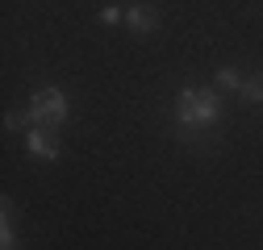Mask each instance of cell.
<instances>
[{"mask_svg":"<svg viewBox=\"0 0 263 250\" xmlns=\"http://www.w3.org/2000/svg\"><path fill=\"white\" fill-rule=\"evenodd\" d=\"M176 113L184 125H209L217 117V92L209 88H184L180 100H176Z\"/></svg>","mask_w":263,"mask_h":250,"instance_id":"6da1fadb","label":"cell"},{"mask_svg":"<svg viewBox=\"0 0 263 250\" xmlns=\"http://www.w3.org/2000/svg\"><path fill=\"white\" fill-rule=\"evenodd\" d=\"M63 117H67V96L59 88H42L34 96V105H29V113H25L29 125H59Z\"/></svg>","mask_w":263,"mask_h":250,"instance_id":"7a4b0ae2","label":"cell"},{"mask_svg":"<svg viewBox=\"0 0 263 250\" xmlns=\"http://www.w3.org/2000/svg\"><path fill=\"white\" fill-rule=\"evenodd\" d=\"M125 25L134 29V34H151V29L159 25V9H151V5H134V9H125Z\"/></svg>","mask_w":263,"mask_h":250,"instance_id":"3957f363","label":"cell"},{"mask_svg":"<svg viewBox=\"0 0 263 250\" xmlns=\"http://www.w3.org/2000/svg\"><path fill=\"white\" fill-rule=\"evenodd\" d=\"M25 146L34 150L38 159H59V142L50 138V130H42V125H38V130H29V138H25Z\"/></svg>","mask_w":263,"mask_h":250,"instance_id":"277c9868","label":"cell"},{"mask_svg":"<svg viewBox=\"0 0 263 250\" xmlns=\"http://www.w3.org/2000/svg\"><path fill=\"white\" fill-rule=\"evenodd\" d=\"M242 96H247V100H259V105H263V75H251V79L242 84Z\"/></svg>","mask_w":263,"mask_h":250,"instance_id":"5b68a950","label":"cell"},{"mask_svg":"<svg viewBox=\"0 0 263 250\" xmlns=\"http://www.w3.org/2000/svg\"><path fill=\"white\" fill-rule=\"evenodd\" d=\"M0 250H17V238H13V225H9V204H5V230H0Z\"/></svg>","mask_w":263,"mask_h":250,"instance_id":"8992f818","label":"cell"},{"mask_svg":"<svg viewBox=\"0 0 263 250\" xmlns=\"http://www.w3.org/2000/svg\"><path fill=\"white\" fill-rule=\"evenodd\" d=\"M217 84H221V88H238V92H242V84H247V79H242L238 71H230V67H226V71H217Z\"/></svg>","mask_w":263,"mask_h":250,"instance_id":"52a82bcc","label":"cell"},{"mask_svg":"<svg viewBox=\"0 0 263 250\" xmlns=\"http://www.w3.org/2000/svg\"><path fill=\"white\" fill-rule=\"evenodd\" d=\"M121 17H125V13H121V9H101V21H105V25H117V21H121Z\"/></svg>","mask_w":263,"mask_h":250,"instance_id":"ba28073f","label":"cell"}]
</instances>
